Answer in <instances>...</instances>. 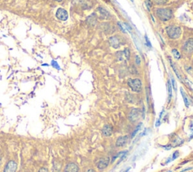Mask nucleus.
<instances>
[{
  "label": "nucleus",
  "mask_w": 193,
  "mask_h": 172,
  "mask_svg": "<svg viewBox=\"0 0 193 172\" xmlns=\"http://www.w3.org/2000/svg\"><path fill=\"white\" fill-rule=\"evenodd\" d=\"M190 131H191L192 132H193V120L191 121V122H190Z\"/></svg>",
  "instance_id": "30"
},
{
  "label": "nucleus",
  "mask_w": 193,
  "mask_h": 172,
  "mask_svg": "<svg viewBox=\"0 0 193 172\" xmlns=\"http://www.w3.org/2000/svg\"><path fill=\"white\" fill-rule=\"evenodd\" d=\"M145 39H146V45H147L148 47L150 48H151L152 47V46L151 42H150V39H149V38H148V37H147V36H145Z\"/></svg>",
  "instance_id": "22"
},
{
  "label": "nucleus",
  "mask_w": 193,
  "mask_h": 172,
  "mask_svg": "<svg viewBox=\"0 0 193 172\" xmlns=\"http://www.w3.org/2000/svg\"><path fill=\"white\" fill-rule=\"evenodd\" d=\"M97 10H98L99 13H100V15H101V16L103 17V18H109L110 17H111V15H110V13L109 12V11H107V10H106L105 8H103V7H99L98 8H97Z\"/></svg>",
  "instance_id": "13"
},
{
  "label": "nucleus",
  "mask_w": 193,
  "mask_h": 172,
  "mask_svg": "<svg viewBox=\"0 0 193 172\" xmlns=\"http://www.w3.org/2000/svg\"><path fill=\"white\" fill-rule=\"evenodd\" d=\"M154 1H155V3L157 4H164L168 0H154Z\"/></svg>",
  "instance_id": "26"
},
{
  "label": "nucleus",
  "mask_w": 193,
  "mask_h": 172,
  "mask_svg": "<svg viewBox=\"0 0 193 172\" xmlns=\"http://www.w3.org/2000/svg\"><path fill=\"white\" fill-rule=\"evenodd\" d=\"M168 172H172V171H168Z\"/></svg>",
  "instance_id": "34"
},
{
  "label": "nucleus",
  "mask_w": 193,
  "mask_h": 172,
  "mask_svg": "<svg viewBox=\"0 0 193 172\" xmlns=\"http://www.w3.org/2000/svg\"><path fill=\"white\" fill-rule=\"evenodd\" d=\"M109 43L114 48H119L121 47V42L116 36H112L109 38Z\"/></svg>",
  "instance_id": "10"
},
{
  "label": "nucleus",
  "mask_w": 193,
  "mask_h": 172,
  "mask_svg": "<svg viewBox=\"0 0 193 172\" xmlns=\"http://www.w3.org/2000/svg\"><path fill=\"white\" fill-rule=\"evenodd\" d=\"M135 62H136V64H137V65L140 64V58L138 55H136V57H135Z\"/></svg>",
  "instance_id": "25"
},
{
  "label": "nucleus",
  "mask_w": 193,
  "mask_h": 172,
  "mask_svg": "<svg viewBox=\"0 0 193 172\" xmlns=\"http://www.w3.org/2000/svg\"><path fill=\"white\" fill-rule=\"evenodd\" d=\"M78 165H76L75 163H69L66 165L64 172H78Z\"/></svg>",
  "instance_id": "9"
},
{
  "label": "nucleus",
  "mask_w": 193,
  "mask_h": 172,
  "mask_svg": "<svg viewBox=\"0 0 193 172\" xmlns=\"http://www.w3.org/2000/svg\"><path fill=\"white\" fill-rule=\"evenodd\" d=\"M169 61H170V63H171V67L173 68V71H174V72L176 73V75H177V78H178L180 80H181V76H180V72H179L178 70L177 69V67H176L175 64L171 61V58H169Z\"/></svg>",
  "instance_id": "16"
},
{
  "label": "nucleus",
  "mask_w": 193,
  "mask_h": 172,
  "mask_svg": "<svg viewBox=\"0 0 193 172\" xmlns=\"http://www.w3.org/2000/svg\"><path fill=\"white\" fill-rule=\"evenodd\" d=\"M166 32H167L168 37L171 39H178L181 36V34H182V30H181L180 27L173 25L168 26L166 28Z\"/></svg>",
  "instance_id": "2"
},
{
  "label": "nucleus",
  "mask_w": 193,
  "mask_h": 172,
  "mask_svg": "<svg viewBox=\"0 0 193 172\" xmlns=\"http://www.w3.org/2000/svg\"><path fill=\"white\" fill-rule=\"evenodd\" d=\"M52 65H53V67H56L57 69H60V67H58V64H57V62L56 61H52Z\"/></svg>",
  "instance_id": "27"
},
{
  "label": "nucleus",
  "mask_w": 193,
  "mask_h": 172,
  "mask_svg": "<svg viewBox=\"0 0 193 172\" xmlns=\"http://www.w3.org/2000/svg\"><path fill=\"white\" fill-rule=\"evenodd\" d=\"M123 53H124V55L125 56V58L128 59V60H129L130 58V50L128 48H124V50L123 51Z\"/></svg>",
  "instance_id": "20"
},
{
  "label": "nucleus",
  "mask_w": 193,
  "mask_h": 172,
  "mask_svg": "<svg viewBox=\"0 0 193 172\" xmlns=\"http://www.w3.org/2000/svg\"><path fill=\"white\" fill-rule=\"evenodd\" d=\"M17 165L15 161H10L5 167L3 172H16Z\"/></svg>",
  "instance_id": "6"
},
{
  "label": "nucleus",
  "mask_w": 193,
  "mask_h": 172,
  "mask_svg": "<svg viewBox=\"0 0 193 172\" xmlns=\"http://www.w3.org/2000/svg\"><path fill=\"white\" fill-rule=\"evenodd\" d=\"M155 14L159 20H162V21H168V20H171L173 16L171 10L169 8H157Z\"/></svg>",
  "instance_id": "1"
},
{
  "label": "nucleus",
  "mask_w": 193,
  "mask_h": 172,
  "mask_svg": "<svg viewBox=\"0 0 193 172\" xmlns=\"http://www.w3.org/2000/svg\"><path fill=\"white\" fill-rule=\"evenodd\" d=\"M117 24H118V27H119V29H121V31H122V33H126V30H125V29H124V27H122V24H121V23H120V22H118V23H117Z\"/></svg>",
  "instance_id": "24"
},
{
  "label": "nucleus",
  "mask_w": 193,
  "mask_h": 172,
  "mask_svg": "<svg viewBox=\"0 0 193 172\" xmlns=\"http://www.w3.org/2000/svg\"><path fill=\"white\" fill-rule=\"evenodd\" d=\"M131 2H134V0H131Z\"/></svg>",
  "instance_id": "35"
},
{
  "label": "nucleus",
  "mask_w": 193,
  "mask_h": 172,
  "mask_svg": "<svg viewBox=\"0 0 193 172\" xmlns=\"http://www.w3.org/2000/svg\"><path fill=\"white\" fill-rule=\"evenodd\" d=\"M128 139H129L128 136H122V137L118 138L116 140V143H115L116 147H120L124 146L126 143H128Z\"/></svg>",
  "instance_id": "11"
},
{
  "label": "nucleus",
  "mask_w": 193,
  "mask_h": 172,
  "mask_svg": "<svg viewBox=\"0 0 193 172\" xmlns=\"http://www.w3.org/2000/svg\"><path fill=\"white\" fill-rule=\"evenodd\" d=\"M56 17L60 20H66L68 19V13L64 8H58L56 12Z\"/></svg>",
  "instance_id": "5"
},
{
  "label": "nucleus",
  "mask_w": 193,
  "mask_h": 172,
  "mask_svg": "<svg viewBox=\"0 0 193 172\" xmlns=\"http://www.w3.org/2000/svg\"><path fill=\"white\" fill-rule=\"evenodd\" d=\"M38 172H49V171H48V170L46 168H41L39 169V171H38Z\"/></svg>",
  "instance_id": "29"
},
{
  "label": "nucleus",
  "mask_w": 193,
  "mask_h": 172,
  "mask_svg": "<svg viewBox=\"0 0 193 172\" xmlns=\"http://www.w3.org/2000/svg\"><path fill=\"white\" fill-rule=\"evenodd\" d=\"M124 25H125V27H126V29H128V31H129V32H131V27H130V25H128V24H127V23H124Z\"/></svg>",
  "instance_id": "28"
},
{
  "label": "nucleus",
  "mask_w": 193,
  "mask_h": 172,
  "mask_svg": "<svg viewBox=\"0 0 193 172\" xmlns=\"http://www.w3.org/2000/svg\"><path fill=\"white\" fill-rule=\"evenodd\" d=\"M141 128H142V123H140L137 126V128H136V129L134 130V132L132 133V134H131V138H134L135 135H136V134H137L139 131H140V130L141 129Z\"/></svg>",
  "instance_id": "18"
},
{
  "label": "nucleus",
  "mask_w": 193,
  "mask_h": 172,
  "mask_svg": "<svg viewBox=\"0 0 193 172\" xmlns=\"http://www.w3.org/2000/svg\"><path fill=\"white\" fill-rule=\"evenodd\" d=\"M86 172H95L94 170H93V169H89V170H87Z\"/></svg>",
  "instance_id": "31"
},
{
  "label": "nucleus",
  "mask_w": 193,
  "mask_h": 172,
  "mask_svg": "<svg viewBox=\"0 0 193 172\" xmlns=\"http://www.w3.org/2000/svg\"><path fill=\"white\" fill-rule=\"evenodd\" d=\"M102 134L105 137H109L113 134V127L110 125H106L103 128Z\"/></svg>",
  "instance_id": "12"
},
{
  "label": "nucleus",
  "mask_w": 193,
  "mask_h": 172,
  "mask_svg": "<svg viewBox=\"0 0 193 172\" xmlns=\"http://www.w3.org/2000/svg\"><path fill=\"white\" fill-rule=\"evenodd\" d=\"M171 52H172V54H173V58H174L176 60H179V59H180V58H181L180 54V52L177 51V49H173V50L171 51Z\"/></svg>",
  "instance_id": "17"
},
{
  "label": "nucleus",
  "mask_w": 193,
  "mask_h": 172,
  "mask_svg": "<svg viewBox=\"0 0 193 172\" xmlns=\"http://www.w3.org/2000/svg\"><path fill=\"white\" fill-rule=\"evenodd\" d=\"M140 117V110L137 108H134L131 110L129 114V119L131 121H136Z\"/></svg>",
  "instance_id": "4"
},
{
  "label": "nucleus",
  "mask_w": 193,
  "mask_h": 172,
  "mask_svg": "<svg viewBox=\"0 0 193 172\" xmlns=\"http://www.w3.org/2000/svg\"><path fill=\"white\" fill-rule=\"evenodd\" d=\"M56 1H57V2H60V1H62V0H56Z\"/></svg>",
  "instance_id": "33"
},
{
  "label": "nucleus",
  "mask_w": 193,
  "mask_h": 172,
  "mask_svg": "<svg viewBox=\"0 0 193 172\" xmlns=\"http://www.w3.org/2000/svg\"><path fill=\"white\" fill-rule=\"evenodd\" d=\"M171 85L172 88H173V90L177 92V83H176V81H175L174 78H173V76H171Z\"/></svg>",
  "instance_id": "19"
},
{
  "label": "nucleus",
  "mask_w": 193,
  "mask_h": 172,
  "mask_svg": "<svg viewBox=\"0 0 193 172\" xmlns=\"http://www.w3.org/2000/svg\"><path fill=\"white\" fill-rule=\"evenodd\" d=\"M167 87H168V102H170L172 98V85L170 80H168V82H167Z\"/></svg>",
  "instance_id": "14"
},
{
  "label": "nucleus",
  "mask_w": 193,
  "mask_h": 172,
  "mask_svg": "<svg viewBox=\"0 0 193 172\" xmlns=\"http://www.w3.org/2000/svg\"><path fill=\"white\" fill-rule=\"evenodd\" d=\"M183 50L186 52L190 53L193 51V39H189L183 45Z\"/></svg>",
  "instance_id": "8"
},
{
  "label": "nucleus",
  "mask_w": 193,
  "mask_h": 172,
  "mask_svg": "<svg viewBox=\"0 0 193 172\" xmlns=\"http://www.w3.org/2000/svg\"><path fill=\"white\" fill-rule=\"evenodd\" d=\"M128 85L134 92H140L142 90V81L139 79H130L128 81Z\"/></svg>",
  "instance_id": "3"
},
{
  "label": "nucleus",
  "mask_w": 193,
  "mask_h": 172,
  "mask_svg": "<svg viewBox=\"0 0 193 172\" xmlns=\"http://www.w3.org/2000/svg\"><path fill=\"white\" fill-rule=\"evenodd\" d=\"M109 164V158H103V159H100L96 162V167L100 170H103V169H105L106 168H107Z\"/></svg>",
  "instance_id": "7"
},
{
  "label": "nucleus",
  "mask_w": 193,
  "mask_h": 172,
  "mask_svg": "<svg viewBox=\"0 0 193 172\" xmlns=\"http://www.w3.org/2000/svg\"><path fill=\"white\" fill-rule=\"evenodd\" d=\"M178 156H179V152H178V151H175V152H173V156H172L171 160H172V161H173V160L176 159L177 158H178Z\"/></svg>",
  "instance_id": "23"
},
{
  "label": "nucleus",
  "mask_w": 193,
  "mask_h": 172,
  "mask_svg": "<svg viewBox=\"0 0 193 172\" xmlns=\"http://www.w3.org/2000/svg\"><path fill=\"white\" fill-rule=\"evenodd\" d=\"M145 3H146V8H148V10L150 11V8H151V7L152 6V2L151 0H146V1H145Z\"/></svg>",
  "instance_id": "21"
},
{
  "label": "nucleus",
  "mask_w": 193,
  "mask_h": 172,
  "mask_svg": "<svg viewBox=\"0 0 193 172\" xmlns=\"http://www.w3.org/2000/svg\"><path fill=\"white\" fill-rule=\"evenodd\" d=\"M180 92L181 94H182L183 98V101L184 103H185V105H186V107H189V106H190V102H189V100H188V98L187 96H186V93L184 92L183 89L182 88H180Z\"/></svg>",
  "instance_id": "15"
},
{
  "label": "nucleus",
  "mask_w": 193,
  "mask_h": 172,
  "mask_svg": "<svg viewBox=\"0 0 193 172\" xmlns=\"http://www.w3.org/2000/svg\"><path fill=\"white\" fill-rule=\"evenodd\" d=\"M130 171V168H128V169H126V170L124 171V172H128V171Z\"/></svg>",
  "instance_id": "32"
}]
</instances>
